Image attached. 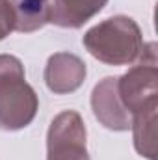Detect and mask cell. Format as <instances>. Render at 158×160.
<instances>
[{"label": "cell", "mask_w": 158, "mask_h": 160, "mask_svg": "<svg viewBox=\"0 0 158 160\" xmlns=\"http://www.w3.org/2000/svg\"><path fill=\"white\" fill-rule=\"evenodd\" d=\"M82 43L86 50L106 65H130L143 52V36L138 22L126 15L110 17L91 26Z\"/></svg>", "instance_id": "obj_1"}, {"label": "cell", "mask_w": 158, "mask_h": 160, "mask_svg": "<svg viewBox=\"0 0 158 160\" xmlns=\"http://www.w3.org/2000/svg\"><path fill=\"white\" fill-rule=\"evenodd\" d=\"M39 99L26 82L24 65L17 56L0 54V128L21 130L36 119Z\"/></svg>", "instance_id": "obj_2"}, {"label": "cell", "mask_w": 158, "mask_h": 160, "mask_svg": "<svg viewBox=\"0 0 158 160\" xmlns=\"http://www.w3.org/2000/svg\"><path fill=\"white\" fill-rule=\"evenodd\" d=\"M117 91L130 118L153 104H158V63L155 43L143 45L140 62L128 69V73L117 77Z\"/></svg>", "instance_id": "obj_3"}, {"label": "cell", "mask_w": 158, "mask_h": 160, "mask_svg": "<svg viewBox=\"0 0 158 160\" xmlns=\"http://www.w3.org/2000/svg\"><path fill=\"white\" fill-rule=\"evenodd\" d=\"M47 160H91L87 153V132L78 112L58 114L47 132Z\"/></svg>", "instance_id": "obj_4"}, {"label": "cell", "mask_w": 158, "mask_h": 160, "mask_svg": "<svg viewBox=\"0 0 158 160\" xmlns=\"http://www.w3.org/2000/svg\"><path fill=\"white\" fill-rule=\"evenodd\" d=\"M91 110L97 121L108 130L123 132L130 128V114L117 91V77L99 80L91 91Z\"/></svg>", "instance_id": "obj_5"}, {"label": "cell", "mask_w": 158, "mask_h": 160, "mask_svg": "<svg viewBox=\"0 0 158 160\" xmlns=\"http://www.w3.org/2000/svg\"><path fill=\"white\" fill-rule=\"evenodd\" d=\"M87 75L86 63L77 54L56 52L48 58L45 65V84L56 95H65L77 91L84 84Z\"/></svg>", "instance_id": "obj_6"}, {"label": "cell", "mask_w": 158, "mask_h": 160, "mask_svg": "<svg viewBox=\"0 0 158 160\" xmlns=\"http://www.w3.org/2000/svg\"><path fill=\"white\" fill-rule=\"evenodd\" d=\"M108 0H54L50 6V22L62 28H82L91 17L102 11Z\"/></svg>", "instance_id": "obj_7"}, {"label": "cell", "mask_w": 158, "mask_h": 160, "mask_svg": "<svg viewBox=\"0 0 158 160\" xmlns=\"http://www.w3.org/2000/svg\"><path fill=\"white\" fill-rule=\"evenodd\" d=\"M156 119L158 104H153L130 118L134 147L138 155L145 157L147 160H156Z\"/></svg>", "instance_id": "obj_8"}, {"label": "cell", "mask_w": 158, "mask_h": 160, "mask_svg": "<svg viewBox=\"0 0 158 160\" xmlns=\"http://www.w3.org/2000/svg\"><path fill=\"white\" fill-rule=\"evenodd\" d=\"M17 32H36L50 22V0H7Z\"/></svg>", "instance_id": "obj_9"}, {"label": "cell", "mask_w": 158, "mask_h": 160, "mask_svg": "<svg viewBox=\"0 0 158 160\" xmlns=\"http://www.w3.org/2000/svg\"><path fill=\"white\" fill-rule=\"evenodd\" d=\"M13 30H15V19L11 6L7 0H0V41L7 38Z\"/></svg>", "instance_id": "obj_10"}]
</instances>
